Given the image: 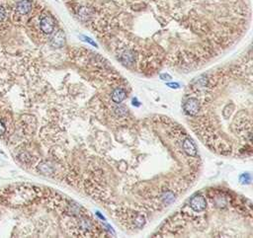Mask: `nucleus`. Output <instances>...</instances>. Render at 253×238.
Listing matches in <instances>:
<instances>
[{"label": "nucleus", "mask_w": 253, "mask_h": 238, "mask_svg": "<svg viewBox=\"0 0 253 238\" xmlns=\"http://www.w3.org/2000/svg\"><path fill=\"white\" fill-rule=\"evenodd\" d=\"M33 193L32 189L19 187L13 190H6L2 196V202L6 205L11 206H21L24 204H28V202L32 199Z\"/></svg>", "instance_id": "obj_1"}, {"label": "nucleus", "mask_w": 253, "mask_h": 238, "mask_svg": "<svg viewBox=\"0 0 253 238\" xmlns=\"http://www.w3.org/2000/svg\"><path fill=\"white\" fill-rule=\"evenodd\" d=\"M40 29L46 35H51L54 33L56 28L55 18L50 14H43L40 18Z\"/></svg>", "instance_id": "obj_2"}, {"label": "nucleus", "mask_w": 253, "mask_h": 238, "mask_svg": "<svg viewBox=\"0 0 253 238\" xmlns=\"http://www.w3.org/2000/svg\"><path fill=\"white\" fill-rule=\"evenodd\" d=\"M184 111L186 114L190 115V116H196L198 113L200 112V109H201V105L198 99L196 98H189L186 102L184 103Z\"/></svg>", "instance_id": "obj_3"}, {"label": "nucleus", "mask_w": 253, "mask_h": 238, "mask_svg": "<svg viewBox=\"0 0 253 238\" xmlns=\"http://www.w3.org/2000/svg\"><path fill=\"white\" fill-rule=\"evenodd\" d=\"M32 8H33V5L31 0H21V1L17 3L15 10L19 16H26L32 11Z\"/></svg>", "instance_id": "obj_4"}, {"label": "nucleus", "mask_w": 253, "mask_h": 238, "mask_svg": "<svg viewBox=\"0 0 253 238\" xmlns=\"http://www.w3.org/2000/svg\"><path fill=\"white\" fill-rule=\"evenodd\" d=\"M190 206L195 211H203L207 208V202L203 196H195L190 201Z\"/></svg>", "instance_id": "obj_5"}, {"label": "nucleus", "mask_w": 253, "mask_h": 238, "mask_svg": "<svg viewBox=\"0 0 253 238\" xmlns=\"http://www.w3.org/2000/svg\"><path fill=\"white\" fill-rule=\"evenodd\" d=\"M64 43H65V36H64L63 31L61 30L56 31V34L51 39V46L52 47L59 48L63 47Z\"/></svg>", "instance_id": "obj_6"}, {"label": "nucleus", "mask_w": 253, "mask_h": 238, "mask_svg": "<svg viewBox=\"0 0 253 238\" xmlns=\"http://www.w3.org/2000/svg\"><path fill=\"white\" fill-rule=\"evenodd\" d=\"M120 60H121L124 64H127V65L132 64L134 63V61L136 60L135 51L132 50H131V48L124 50L121 54H120Z\"/></svg>", "instance_id": "obj_7"}, {"label": "nucleus", "mask_w": 253, "mask_h": 238, "mask_svg": "<svg viewBox=\"0 0 253 238\" xmlns=\"http://www.w3.org/2000/svg\"><path fill=\"white\" fill-rule=\"evenodd\" d=\"M182 147H183L184 151L190 156H195L197 154V147L195 143L193 142L192 139L186 138L183 140V143H182Z\"/></svg>", "instance_id": "obj_8"}, {"label": "nucleus", "mask_w": 253, "mask_h": 238, "mask_svg": "<svg viewBox=\"0 0 253 238\" xmlns=\"http://www.w3.org/2000/svg\"><path fill=\"white\" fill-rule=\"evenodd\" d=\"M126 98V91L123 88H116L112 93V100L115 103L120 104Z\"/></svg>", "instance_id": "obj_9"}, {"label": "nucleus", "mask_w": 253, "mask_h": 238, "mask_svg": "<svg viewBox=\"0 0 253 238\" xmlns=\"http://www.w3.org/2000/svg\"><path fill=\"white\" fill-rule=\"evenodd\" d=\"M161 200L163 201L164 204H166V205H169L171 204V202L175 200V197L174 195H173V193L172 192H165L163 194V195L161 196Z\"/></svg>", "instance_id": "obj_10"}, {"label": "nucleus", "mask_w": 253, "mask_h": 238, "mask_svg": "<svg viewBox=\"0 0 253 238\" xmlns=\"http://www.w3.org/2000/svg\"><path fill=\"white\" fill-rule=\"evenodd\" d=\"M115 113H116L119 117H124L128 114V109L125 106H119V107L115 109Z\"/></svg>", "instance_id": "obj_11"}, {"label": "nucleus", "mask_w": 253, "mask_h": 238, "mask_svg": "<svg viewBox=\"0 0 253 238\" xmlns=\"http://www.w3.org/2000/svg\"><path fill=\"white\" fill-rule=\"evenodd\" d=\"M80 226L83 229H90L92 227V223L90 222V220H88L86 218H83L80 220Z\"/></svg>", "instance_id": "obj_12"}, {"label": "nucleus", "mask_w": 253, "mask_h": 238, "mask_svg": "<svg viewBox=\"0 0 253 238\" xmlns=\"http://www.w3.org/2000/svg\"><path fill=\"white\" fill-rule=\"evenodd\" d=\"M6 10L3 6L0 5V22H3L6 19Z\"/></svg>", "instance_id": "obj_13"}, {"label": "nucleus", "mask_w": 253, "mask_h": 238, "mask_svg": "<svg viewBox=\"0 0 253 238\" xmlns=\"http://www.w3.org/2000/svg\"><path fill=\"white\" fill-rule=\"evenodd\" d=\"M6 130V127H5V124H4V122L2 120H0V136L2 134H4Z\"/></svg>", "instance_id": "obj_14"}, {"label": "nucleus", "mask_w": 253, "mask_h": 238, "mask_svg": "<svg viewBox=\"0 0 253 238\" xmlns=\"http://www.w3.org/2000/svg\"><path fill=\"white\" fill-rule=\"evenodd\" d=\"M160 78L163 79V80H168V79H171V77L169 75H167V74H161Z\"/></svg>", "instance_id": "obj_15"}, {"label": "nucleus", "mask_w": 253, "mask_h": 238, "mask_svg": "<svg viewBox=\"0 0 253 238\" xmlns=\"http://www.w3.org/2000/svg\"><path fill=\"white\" fill-rule=\"evenodd\" d=\"M168 86H171V88H178V84L177 83H169V84H167Z\"/></svg>", "instance_id": "obj_16"}]
</instances>
